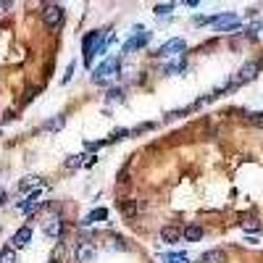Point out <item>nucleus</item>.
I'll return each instance as SVG.
<instances>
[{
	"label": "nucleus",
	"instance_id": "1",
	"mask_svg": "<svg viewBox=\"0 0 263 263\" xmlns=\"http://www.w3.org/2000/svg\"><path fill=\"white\" fill-rule=\"evenodd\" d=\"M103 40H106V37H103V32H90V34L82 40V53H84V63H87V66H92V58L98 55V48H100Z\"/></svg>",
	"mask_w": 263,
	"mask_h": 263
},
{
	"label": "nucleus",
	"instance_id": "2",
	"mask_svg": "<svg viewBox=\"0 0 263 263\" xmlns=\"http://www.w3.org/2000/svg\"><path fill=\"white\" fill-rule=\"evenodd\" d=\"M42 21L48 29H61V24H63V8L61 5H55V3H48L42 8Z\"/></svg>",
	"mask_w": 263,
	"mask_h": 263
},
{
	"label": "nucleus",
	"instance_id": "3",
	"mask_svg": "<svg viewBox=\"0 0 263 263\" xmlns=\"http://www.w3.org/2000/svg\"><path fill=\"white\" fill-rule=\"evenodd\" d=\"M121 71V61L119 58H108V61H103L95 71H92V79L95 82H103V79H111L114 74Z\"/></svg>",
	"mask_w": 263,
	"mask_h": 263
},
{
	"label": "nucleus",
	"instance_id": "4",
	"mask_svg": "<svg viewBox=\"0 0 263 263\" xmlns=\"http://www.w3.org/2000/svg\"><path fill=\"white\" fill-rule=\"evenodd\" d=\"M258 71H261V63H256V61H248L242 69L237 71V77L232 79V84L234 87H242V84H248V82H253L258 77Z\"/></svg>",
	"mask_w": 263,
	"mask_h": 263
},
{
	"label": "nucleus",
	"instance_id": "5",
	"mask_svg": "<svg viewBox=\"0 0 263 263\" xmlns=\"http://www.w3.org/2000/svg\"><path fill=\"white\" fill-rule=\"evenodd\" d=\"M184 50H187V42L182 37H174V40H168L158 48V55H161V58H174V55H182Z\"/></svg>",
	"mask_w": 263,
	"mask_h": 263
},
{
	"label": "nucleus",
	"instance_id": "6",
	"mask_svg": "<svg viewBox=\"0 0 263 263\" xmlns=\"http://www.w3.org/2000/svg\"><path fill=\"white\" fill-rule=\"evenodd\" d=\"M147 32L142 29V26H134V34H132V40L124 45V53H134V50H139V48H145L147 45Z\"/></svg>",
	"mask_w": 263,
	"mask_h": 263
},
{
	"label": "nucleus",
	"instance_id": "7",
	"mask_svg": "<svg viewBox=\"0 0 263 263\" xmlns=\"http://www.w3.org/2000/svg\"><path fill=\"white\" fill-rule=\"evenodd\" d=\"M213 24H216V29H219V32H234L242 21H240V18L234 16V13H219Z\"/></svg>",
	"mask_w": 263,
	"mask_h": 263
},
{
	"label": "nucleus",
	"instance_id": "8",
	"mask_svg": "<svg viewBox=\"0 0 263 263\" xmlns=\"http://www.w3.org/2000/svg\"><path fill=\"white\" fill-rule=\"evenodd\" d=\"M98 256V250L92 242H77V248H74V258H77L79 263H87Z\"/></svg>",
	"mask_w": 263,
	"mask_h": 263
},
{
	"label": "nucleus",
	"instance_id": "9",
	"mask_svg": "<svg viewBox=\"0 0 263 263\" xmlns=\"http://www.w3.org/2000/svg\"><path fill=\"white\" fill-rule=\"evenodd\" d=\"M29 242H32V227H18L11 234V245L13 248H26Z\"/></svg>",
	"mask_w": 263,
	"mask_h": 263
},
{
	"label": "nucleus",
	"instance_id": "10",
	"mask_svg": "<svg viewBox=\"0 0 263 263\" xmlns=\"http://www.w3.org/2000/svg\"><path fill=\"white\" fill-rule=\"evenodd\" d=\"M179 237H184V229L174 227V224H166V227L161 229V240L166 242V245H176V242H179Z\"/></svg>",
	"mask_w": 263,
	"mask_h": 263
},
{
	"label": "nucleus",
	"instance_id": "11",
	"mask_svg": "<svg viewBox=\"0 0 263 263\" xmlns=\"http://www.w3.org/2000/svg\"><path fill=\"white\" fill-rule=\"evenodd\" d=\"M197 263H227V253H224L221 248H213V250H205L200 261Z\"/></svg>",
	"mask_w": 263,
	"mask_h": 263
},
{
	"label": "nucleus",
	"instance_id": "12",
	"mask_svg": "<svg viewBox=\"0 0 263 263\" xmlns=\"http://www.w3.org/2000/svg\"><path fill=\"white\" fill-rule=\"evenodd\" d=\"M184 240L187 242H200L203 240V227L200 224H187L184 227Z\"/></svg>",
	"mask_w": 263,
	"mask_h": 263
},
{
	"label": "nucleus",
	"instance_id": "13",
	"mask_svg": "<svg viewBox=\"0 0 263 263\" xmlns=\"http://www.w3.org/2000/svg\"><path fill=\"white\" fill-rule=\"evenodd\" d=\"M61 229H63V224H61L58 216L45 224V234H48V237H53V240H58V237H61Z\"/></svg>",
	"mask_w": 263,
	"mask_h": 263
},
{
	"label": "nucleus",
	"instance_id": "14",
	"mask_svg": "<svg viewBox=\"0 0 263 263\" xmlns=\"http://www.w3.org/2000/svg\"><path fill=\"white\" fill-rule=\"evenodd\" d=\"M37 200H40V192H32V195H26V197H24V203L18 205V208H21L24 213H32V211H37V205H40Z\"/></svg>",
	"mask_w": 263,
	"mask_h": 263
},
{
	"label": "nucleus",
	"instance_id": "15",
	"mask_svg": "<svg viewBox=\"0 0 263 263\" xmlns=\"http://www.w3.org/2000/svg\"><path fill=\"white\" fill-rule=\"evenodd\" d=\"M108 219V211L106 208H98V211H92V213H87L84 216V227H90V224H98V221H106Z\"/></svg>",
	"mask_w": 263,
	"mask_h": 263
},
{
	"label": "nucleus",
	"instance_id": "16",
	"mask_svg": "<svg viewBox=\"0 0 263 263\" xmlns=\"http://www.w3.org/2000/svg\"><path fill=\"white\" fill-rule=\"evenodd\" d=\"M240 227L245 232H261V221L256 219V216H245V219L240 221Z\"/></svg>",
	"mask_w": 263,
	"mask_h": 263
},
{
	"label": "nucleus",
	"instance_id": "17",
	"mask_svg": "<svg viewBox=\"0 0 263 263\" xmlns=\"http://www.w3.org/2000/svg\"><path fill=\"white\" fill-rule=\"evenodd\" d=\"M66 127V119L63 116H55V119H50L48 124H45V129H50V132H61Z\"/></svg>",
	"mask_w": 263,
	"mask_h": 263
},
{
	"label": "nucleus",
	"instance_id": "18",
	"mask_svg": "<svg viewBox=\"0 0 263 263\" xmlns=\"http://www.w3.org/2000/svg\"><path fill=\"white\" fill-rule=\"evenodd\" d=\"M18 258H16V250H11V248H3L0 250V263H16Z\"/></svg>",
	"mask_w": 263,
	"mask_h": 263
},
{
	"label": "nucleus",
	"instance_id": "19",
	"mask_svg": "<svg viewBox=\"0 0 263 263\" xmlns=\"http://www.w3.org/2000/svg\"><path fill=\"white\" fill-rule=\"evenodd\" d=\"M108 250H129V245L121 237H111L108 240Z\"/></svg>",
	"mask_w": 263,
	"mask_h": 263
},
{
	"label": "nucleus",
	"instance_id": "20",
	"mask_svg": "<svg viewBox=\"0 0 263 263\" xmlns=\"http://www.w3.org/2000/svg\"><path fill=\"white\" fill-rule=\"evenodd\" d=\"M42 179L40 176H26V182H21V190H29V187H40Z\"/></svg>",
	"mask_w": 263,
	"mask_h": 263
},
{
	"label": "nucleus",
	"instance_id": "21",
	"mask_svg": "<svg viewBox=\"0 0 263 263\" xmlns=\"http://www.w3.org/2000/svg\"><path fill=\"white\" fill-rule=\"evenodd\" d=\"M82 158H84V155H71L63 166H66V168H79V166H82Z\"/></svg>",
	"mask_w": 263,
	"mask_h": 263
},
{
	"label": "nucleus",
	"instance_id": "22",
	"mask_svg": "<svg viewBox=\"0 0 263 263\" xmlns=\"http://www.w3.org/2000/svg\"><path fill=\"white\" fill-rule=\"evenodd\" d=\"M248 121H250V124H253V127H258V129H263V114H250V116H248Z\"/></svg>",
	"mask_w": 263,
	"mask_h": 263
},
{
	"label": "nucleus",
	"instance_id": "23",
	"mask_svg": "<svg viewBox=\"0 0 263 263\" xmlns=\"http://www.w3.org/2000/svg\"><path fill=\"white\" fill-rule=\"evenodd\" d=\"M171 3H163V5H155V16H168V13H171Z\"/></svg>",
	"mask_w": 263,
	"mask_h": 263
},
{
	"label": "nucleus",
	"instance_id": "24",
	"mask_svg": "<svg viewBox=\"0 0 263 263\" xmlns=\"http://www.w3.org/2000/svg\"><path fill=\"white\" fill-rule=\"evenodd\" d=\"M74 71H77V61H71V63H69V69H66V74H63V79H61V82L66 84V82L74 77Z\"/></svg>",
	"mask_w": 263,
	"mask_h": 263
},
{
	"label": "nucleus",
	"instance_id": "25",
	"mask_svg": "<svg viewBox=\"0 0 263 263\" xmlns=\"http://www.w3.org/2000/svg\"><path fill=\"white\" fill-rule=\"evenodd\" d=\"M121 103V100H124V98H121V90H108V103Z\"/></svg>",
	"mask_w": 263,
	"mask_h": 263
},
{
	"label": "nucleus",
	"instance_id": "26",
	"mask_svg": "<svg viewBox=\"0 0 263 263\" xmlns=\"http://www.w3.org/2000/svg\"><path fill=\"white\" fill-rule=\"evenodd\" d=\"M184 69V63L179 61V63H171V66H166V74H179Z\"/></svg>",
	"mask_w": 263,
	"mask_h": 263
},
{
	"label": "nucleus",
	"instance_id": "27",
	"mask_svg": "<svg viewBox=\"0 0 263 263\" xmlns=\"http://www.w3.org/2000/svg\"><path fill=\"white\" fill-rule=\"evenodd\" d=\"M26 3L34 5V8H45V5H48V0H26Z\"/></svg>",
	"mask_w": 263,
	"mask_h": 263
},
{
	"label": "nucleus",
	"instance_id": "28",
	"mask_svg": "<svg viewBox=\"0 0 263 263\" xmlns=\"http://www.w3.org/2000/svg\"><path fill=\"white\" fill-rule=\"evenodd\" d=\"M134 211H137V205H134V203H124V213H127V216H132Z\"/></svg>",
	"mask_w": 263,
	"mask_h": 263
},
{
	"label": "nucleus",
	"instance_id": "29",
	"mask_svg": "<svg viewBox=\"0 0 263 263\" xmlns=\"http://www.w3.org/2000/svg\"><path fill=\"white\" fill-rule=\"evenodd\" d=\"M166 263H187V258H184V256H171Z\"/></svg>",
	"mask_w": 263,
	"mask_h": 263
},
{
	"label": "nucleus",
	"instance_id": "30",
	"mask_svg": "<svg viewBox=\"0 0 263 263\" xmlns=\"http://www.w3.org/2000/svg\"><path fill=\"white\" fill-rule=\"evenodd\" d=\"M11 5H13V0H0V8H3V11H8Z\"/></svg>",
	"mask_w": 263,
	"mask_h": 263
},
{
	"label": "nucleus",
	"instance_id": "31",
	"mask_svg": "<svg viewBox=\"0 0 263 263\" xmlns=\"http://www.w3.org/2000/svg\"><path fill=\"white\" fill-rule=\"evenodd\" d=\"M184 5H197V0H184Z\"/></svg>",
	"mask_w": 263,
	"mask_h": 263
}]
</instances>
